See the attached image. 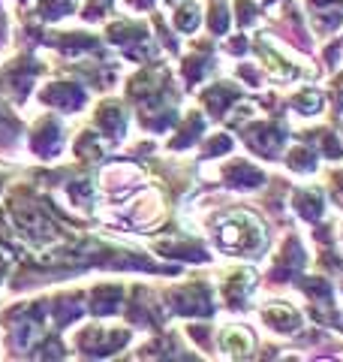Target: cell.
<instances>
[{
  "label": "cell",
  "mask_w": 343,
  "mask_h": 362,
  "mask_svg": "<svg viewBox=\"0 0 343 362\" xmlns=\"http://www.w3.org/2000/svg\"><path fill=\"white\" fill-rule=\"evenodd\" d=\"M335 181H337V194H340V199H343V173H340Z\"/></svg>",
  "instance_id": "cell-28"
},
{
  "label": "cell",
  "mask_w": 343,
  "mask_h": 362,
  "mask_svg": "<svg viewBox=\"0 0 343 362\" xmlns=\"http://www.w3.org/2000/svg\"><path fill=\"white\" fill-rule=\"evenodd\" d=\"M247 142L253 145V148L259 151V154H268V157H274L280 148H283V142H286V130H280V127H274V124H265V127H256L253 133L247 136Z\"/></svg>",
  "instance_id": "cell-5"
},
{
  "label": "cell",
  "mask_w": 343,
  "mask_h": 362,
  "mask_svg": "<svg viewBox=\"0 0 343 362\" xmlns=\"http://www.w3.org/2000/svg\"><path fill=\"white\" fill-rule=\"evenodd\" d=\"M311 4H316V6H323V4H337V0H311Z\"/></svg>",
  "instance_id": "cell-29"
},
{
  "label": "cell",
  "mask_w": 343,
  "mask_h": 362,
  "mask_svg": "<svg viewBox=\"0 0 343 362\" xmlns=\"http://www.w3.org/2000/svg\"><path fill=\"white\" fill-rule=\"evenodd\" d=\"M100 124H102V130L112 133V136H121L124 133V124H127V118H124V109L121 106H102L100 109Z\"/></svg>",
  "instance_id": "cell-17"
},
{
  "label": "cell",
  "mask_w": 343,
  "mask_h": 362,
  "mask_svg": "<svg viewBox=\"0 0 343 362\" xmlns=\"http://www.w3.org/2000/svg\"><path fill=\"white\" fill-rule=\"evenodd\" d=\"M292 109L301 112V115H316V112L323 109V94H319L316 88H304V90H299V94H295Z\"/></svg>",
  "instance_id": "cell-13"
},
{
  "label": "cell",
  "mask_w": 343,
  "mask_h": 362,
  "mask_svg": "<svg viewBox=\"0 0 343 362\" xmlns=\"http://www.w3.org/2000/svg\"><path fill=\"white\" fill-rule=\"evenodd\" d=\"M160 214H163V206H160V197H154V194H148V197H142L139 202H136V211H133V218H136V223H154Z\"/></svg>",
  "instance_id": "cell-15"
},
{
  "label": "cell",
  "mask_w": 343,
  "mask_h": 362,
  "mask_svg": "<svg viewBox=\"0 0 343 362\" xmlns=\"http://www.w3.org/2000/svg\"><path fill=\"white\" fill-rule=\"evenodd\" d=\"M33 151L42 154V157H52L57 148H61V130L54 124H42L40 133H33Z\"/></svg>",
  "instance_id": "cell-11"
},
{
  "label": "cell",
  "mask_w": 343,
  "mask_h": 362,
  "mask_svg": "<svg viewBox=\"0 0 343 362\" xmlns=\"http://www.w3.org/2000/svg\"><path fill=\"white\" fill-rule=\"evenodd\" d=\"M235 9H238V18H241V25H250V21H253V4H250V0H235Z\"/></svg>",
  "instance_id": "cell-26"
},
{
  "label": "cell",
  "mask_w": 343,
  "mask_h": 362,
  "mask_svg": "<svg viewBox=\"0 0 343 362\" xmlns=\"http://www.w3.org/2000/svg\"><path fill=\"white\" fill-rule=\"evenodd\" d=\"M220 344L226 354L232 356H250V350H253V335H250L244 326H226L223 335H220Z\"/></svg>",
  "instance_id": "cell-6"
},
{
  "label": "cell",
  "mask_w": 343,
  "mask_h": 362,
  "mask_svg": "<svg viewBox=\"0 0 343 362\" xmlns=\"http://www.w3.org/2000/svg\"><path fill=\"white\" fill-rule=\"evenodd\" d=\"M229 148H232V139H229V136H214V139L208 142V148H205V154H208V157H217V154H223V151H229Z\"/></svg>",
  "instance_id": "cell-24"
},
{
  "label": "cell",
  "mask_w": 343,
  "mask_h": 362,
  "mask_svg": "<svg viewBox=\"0 0 343 362\" xmlns=\"http://www.w3.org/2000/svg\"><path fill=\"white\" fill-rule=\"evenodd\" d=\"M295 209H299V214L301 218H307V221H319L325 214V199H323V194L319 190H299L295 194Z\"/></svg>",
  "instance_id": "cell-9"
},
{
  "label": "cell",
  "mask_w": 343,
  "mask_h": 362,
  "mask_svg": "<svg viewBox=\"0 0 343 362\" xmlns=\"http://www.w3.org/2000/svg\"><path fill=\"white\" fill-rule=\"evenodd\" d=\"M226 181L229 185H235V187H259L262 181H265V175H262L256 166L238 160V163H232L226 169Z\"/></svg>",
  "instance_id": "cell-10"
},
{
  "label": "cell",
  "mask_w": 343,
  "mask_h": 362,
  "mask_svg": "<svg viewBox=\"0 0 343 362\" xmlns=\"http://www.w3.org/2000/svg\"><path fill=\"white\" fill-rule=\"evenodd\" d=\"M118 302H121V287H97L94 293V311L97 314H112V311H118Z\"/></svg>",
  "instance_id": "cell-14"
},
{
  "label": "cell",
  "mask_w": 343,
  "mask_h": 362,
  "mask_svg": "<svg viewBox=\"0 0 343 362\" xmlns=\"http://www.w3.org/2000/svg\"><path fill=\"white\" fill-rule=\"evenodd\" d=\"M277 266H280V272L277 275H292V272H299L301 266H304V254H301V245H299V239H289L286 242V247L280 251V257H277Z\"/></svg>",
  "instance_id": "cell-12"
},
{
  "label": "cell",
  "mask_w": 343,
  "mask_h": 362,
  "mask_svg": "<svg viewBox=\"0 0 343 362\" xmlns=\"http://www.w3.org/2000/svg\"><path fill=\"white\" fill-rule=\"evenodd\" d=\"M199 18H202L199 6L196 4H184V6H178V13H175V28L181 33H193L199 28Z\"/></svg>",
  "instance_id": "cell-19"
},
{
  "label": "cell",
  "mask_w": 343,
  "mask_h": 362,
  "mask_svg": "<svg viewBox=\"0 0 343 362\" xmlns=\"http://www.w3.org/2000/svg\"><path fill=\"white\" fill-rule=\"evenodd\" d=\"M304 293L313 296L316 302H328L331 299V284L325 278H304Z\"/></svg>",
  "instance_id": "cell-21"
},
{
  "label": "cell",
  "mask_w": 343,
  "mask_h": 362,
  "mask_svg": "<svg viewBox=\"0 0 343 362\" xmlns=\"http://www.w3.org/2000/svg\"><path fill=\"white\" fill-rule=\"evenodd\" d=\"M199 133H202V118H199V115H190V124L184 127V133H181L178 139H172V148H184V145L196 142Z\"/></svg>",
  "instance_id": "cell-22"
},
{
  "label": "cell",
  "mask_w": 343,
  "mask_h": 362,
  "mask_svg": "<svg viewBox=\"0 0 343 362\" xmlns=\"http://www.w3.org/2000/svg\"><path fill=\"white\" fill-rule=\"evenodd\" d=\"M286 163H289V169H295V173H313L316 157L307 145H295V148L289 151V157H286Z\"/></svg>",
  "instance_id": "cell-18"
},
{
  "label": "cell",
  "mask_w": 343,
  "mask_h": 362,
  "mask_svg": "<svg viewBox=\"0 0 343 362\" xmlns=\"http://www.w3.org/2000/svg\"><path fill=\"white\" fill-rule=\"evenodd\" d=\"M217 245L238 257H259L268 245V235L253 214L235 211V214H229L220 223V230H217Z\"/></svg>",
  "instance_id": "cell-1"
},
{
  "label": "cell",
  "mask_w": 343,
  "mask_h": 362,
  "mask_svg": "<svg viewBox=\"0 0 343 362\" xmlns=\"http://www.w3.org/2000/svg\"><path fill=\"white\" fill-rule=\"evenodd\" d=\"M340 25H343L340 6H335V9H323V13H313V28H316V33H331V30H337Z\"/></svg>",
  "instance_id": "cell-20"
},
{
  "label": "cell",
  "mask_w": 343,
  "mask_h": 362,
  "mask_svg": "<svg viewBox=\"0 0 343 362\" xmlns=\"http://www.w3.org/2000/svg\"><path fill=\"white\" fill-rule=\"evenodd\" d=\"M229 28V13L226 9H214V16H211V30L214 33H226Z\"/></svg>",
  "instance_id": "cell-27"
},
{
  "label": "cell",
  "mask_w": 343,
  "mask_h": 362,
  "mask_svg": "<svg viewBox=\"0 0 343 362\" xmlns=\"http://www.w3.org/2000/svg\"><path fill=\"white\" fill-rule=\"evenodd\" d=\"M319 145H323V151L331 157V160H337V157H343V148H340V142L331 136L328 130H319Z\"/></svg>",
  "instance_id": "cell-23"
},
{
  "label": "cell",
  "mask_w": 343,
  "mask_h": 362,
  "mask_svg": "<svg viewBox=\"0 0 343 362\" xmlns=\"http://www.w3.org/2000/svg\"><path fill=\"white\" fill-rule=\"evenodd\" d=\"M235 100V88H229V85H214L208 94H205V106H208L214 115H220V112L232 103Z\"/></svg>",
  "instance_id": "cell-16"
},
{
  "label": "cell",
  "mask_w": 343,
  "mask_h": 362,
  "mask_svg": "<svg viewBox=\"0 0 343 362\" xmlns=\"http://www.w3.org/2000/svg\"><path fill=\"white\" fill-rule=\"evenodd\" d=\"M205 61H199V58H190L187 64H184V73H187V78L190 82H196V78H202V73H205Z\"/></svg>",
  "instance_id": "cell-25"
},
{
  "label": "cell",
  "mask_w": 343,
  "mask_h": 362,
  "mask_svg": "<svg viewBox=\"0 0 343 362\" xmlns=\"http://www.w3.org/2000/svg\"><path fill=\"white\" fill-rule=\"evenodd\" d=\"M175 311L178 314H190V317H202V314H211V296L208 290L193 284L187 290H178L175 293Z\"/></svg>",
  "instance_id": "cell-4"
},
{
  "label": "cell",
  "mask_w": 343,
  "mask_h": 362,
  "mask_svg": "<svg viewBox=\"0 0 343 362\" xmlns=\"http://www.w3.org/2000/svg\"><path fill=\"white\" fill-rule=\"evenodd\" d=\"M45 100L61 109H76L85 103V90L78 85H52L49 90H45Z\"/></svg>",
  "instance_id": "cell-8"
},
{
  "label": "cell",
  "mask_w": 343,
  "mask_h": 362,
  "mask_svg": "<svg viewBox=\"0 0 343 362\" xmlns=\"http://www.w3.org/2000/svg\"><path fill=\"white\" fill-rule=\"evenodd\" d=\"M253 287H256V272L253 269H241V272H235V275L226 281V299L232 305H244L247 293Z\"/></svg>",
  "instance_id": "cell-7"
},
{
  "label": "cell",
  "mask_w": 343,
  "mask_h": 362,
  "mask_svg": "<svg viewBox=\"0 0 343 362\" xmlns=\"http://www.w3.org/2000/svg\"><path fill=\"white\" fill-rule=\"evenodd\" d=\"M262 320H265V326L274 332L292 335V332H299V326H301V314L286 302H271L262 308Z\"/></svg>",
  "instance_id": "cell-3"
},
{
  "label": "cell",
  "mask_w": 343,
  "mask_h": 362,
  "mask_svg": "<svg viewBox=\"0 0 343 362\" xmlns=\"http://www.w3.org/2000/svg\"><path fill=\"white\" fill-rule=\"evenodd\" d=\"M256 52H259L262 66H265V70H268L274 78H277V82H292V78H299V76H313V70H301L299 64L286 61L268 40H259V42H256Z\"/></svg>",
  "instance_id": "cell-2"
}]
</instances>
